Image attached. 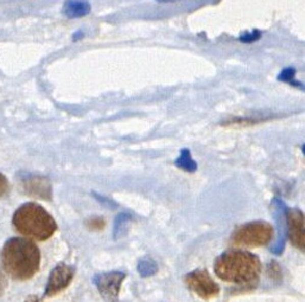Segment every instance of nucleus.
I'll return each mask as SVG.
<instances>
[{"mask_svg":"<svg viewBox=\"0 0 305 302\" xmlns=\"http://www.w3.org/2000/svg\"><path fill=\"white\" fill-rule=\"evenodd\" d=\"M129 221H130V216H127V214H119L117 221H115V229H114L115 237H119V236H121L123 234L122 229L125 228V225H127V222Z\"/></svg>","mask_w":305,"mask_h":302,"instance_id":"obj_13","label":"nucleus"},{"mask_svg":"<svg viewBox=\"0 0 305 302\" xmlns=\"http://www.w3.org/2000/svg\"><path fill=\"white\" fill-rule=\"evenodd\" d=\"M5 288H6V278L5 275H4L2 267H0V295L4 293Z\"/></svg>","mask_w":305,"mask_h":302,"instance_id":"obj_19","label":"nucleus"},{"mask_svg":"<svg viewBox=\"0 0 305 302\" xmlns=\"http://www.w3.org/2000/svg\"><path fill=\"white\" fill-rule=\"evenodd\" d=\"M138 270L143 276H148L154 275L156 271H157V265L150 258H144L139 262L138 264Z\"/></svg>","mask_w":305,"mask_h":302,"instance_id":"obj_12","label":"nucleus"},{"mask_svg":"<svg viewBox=\"0 0 305 302\" xmlns=\"http://www.w3.org/2000/svg\"><path fill=\"white\" fill-rule=\"evenodd\" d=\"M25 302H38V299L36 296H29Z\"/></svg>","mask_w":305,"mask_h":302,"instance_id":"obj_20","label":"nucleus"},{"mask_svg":"<svg viewBox=\"0 0 305 302\" xmlns=\"http://www.w3.org/2000/svg\"><path fill=\"white\" fill-rule=\"evenodd\" d=\"M74 278V269L69 265L60 263L50 274L48 286L45 289L46 296H53L67 288L69 283Z\"/></svg>","mask_w":305,"mask_h":302,"instance_id":"obj_8","label":"nucleus"},{"mask_svg":"<svg viewBox=\"0 0 305 302\" xmlns=\"http://www.w3.org/2000/svg\"><path fill=\"white\" fill-rule=\"evenodd\" d=\"M9 188H10V185H9V181L6 179V177L0 173V198L4 197V196L9 192Z\"/></svg>","mask_w":305,"mask_h":302,"instance_id":"obj_18","label":"nucleus"},{"mask_svg":"<svg viewBox=\"0 0 305 302\" xmlns=\"http://www.w3.org/2000/svg\"><path fill=\"white\" fill-rule=\"evenodd\" d=\"M125 279V274L119 271L105 272L94 278V282L99 292L106 302H113L119 295L121 283Z\"/></svg>","mask_w":305,"mask_h":302,"instance_id":"obj_7","label":"nucleus"},{"mask_svg":"<svg viewBox=\"0 0 305 302\" xmlns=\"http://www.w3.org/2000/svg\"><path fill=\"white\" fill-rule=\"evenodd\" d=\"M215 274L226 282L237 285H253L259 279L261 271L260 260L247 252H228L215 262Z\"/></svg>","mask_w":305,"mask_h":302,"instance_id":"obj_2","label":"nucleus"},{"mask_svg":"<svg viewBox=\"0 0 305 302\" xmlns=\"http://www.w3.org/2000/svg\"><path fill=\"white\" fill-rule=\"evenodd\" d=\"M273 238V228L263 221L250 222L238 228L232 236V243L235 246L257 248L268 244Z\"/></svg>","mask_w":305,"mask_h":302,"instance_id":"obj_4","label":"nucleus"},{"mask_svg":"<svg viewBox=\"0 0 305 302\" xmlns=\"http://www.w3.org/2000/svg\"><path fill=\"white\" fill-rule=\"evenodd\" d=\"M176 166H179L183 171H187V172H195L197 170V163L191 158L190 151L187 148L181 151V155L176 160Z\"/></svg>","mask_w":305,"mask_h":302,"instance_id":"obj_11","label":"nucleus"},{"mask_svg":"<svg viewBox=\"0 0 305 302\" xmlns=\"http://www.w3.org/2000/svg\"><path fill=\"white\" fill-rule=\"evenodd\" d=\"M259 120H253V119H237L231 121L230 123H226V125L230 126H249L253 125V123H258Z\"/></svg>","mask_w":305,"mask_h":302,"instance_id":"obj_17","label":"nucleus"},{"mask_svg":"<svg viewBox=\"0 0 305 302\" xmlns=\"http://www.w3.org/2000/svg\"><path fill=\"white\" fill-rule=\"evenodd\" d=\"M288 224L289 241L295 248L305 253V216L299 209H288L285 211Z\"/></svg>","mask_w":305,"mask_h":302,"instance_id":"obj_6","label":"nucleus"},{"mask_svg":"<svg viewBox=\"0 0 305 302\" xmlns=\"http://www.w3.org/2000/svg\"><path fill=\"white\" fill-rule=\"evenodd\" d=\"M303 153H304V155H305V145L303 146Z\"/></svg>","mask_w":305,"mask_h":302,"instance_id":"obj_21","label":"nucleus"},{"mask_svg":"<svg viewBox=\"0 0 305 302\" xmlns=\"http://www.w3.org/2000/svg\"><path fill=\"white\" fill-rule=\"evenodd\" d=\"M87 227H88L90 230H101L105 227L104 219H101L100 217H93L87 221Z\"/></svg>","mask_w":305,"mask_h":302,"instance_id":"obj_15","label":"nucleus"},{"mask_svg":"<svg viewBox=\"0 0 305 302\" xmlns=\"http://www.w3.org/2000/svg\"><path fill=\"white\" fill-rule=\"evenodd\" d=\"M188 288L197 294L202 299H212L220 292L217 283L207 270H195L189 272L184 279Z\"/></svg>","mask_w":305,"mask_h":302,"instance_id":"obj_5","label":"nucleus"},{"mask_svg":"<svg viewBox=\"0 0 305 302\" xmlns=\"http://www.w3.org/2000/svg\"><path fill=\"white\" fill-rule=\"evenodd\" d=\"M295 75H296V70L293 68H286L283 70L281 74L278 76V79H281L283 82H288L291 83L295 81Z\"/></svg>","mask_w":305,"mask_h":302,"instance_id":"obj_14","label":"nucleus"},{"mask_svg":"<svg viewBox=\"0 0 305 302\" xmlns=\"http://www.w3.org/2000/svg\"><path fill=\"white\" fill-rule=\"evenodd\" d=\"M90 5L87 2H68L64 5V13L69 18L81 17L88 14Z\"/></svg>","mask_w":305,"mask_h":302,"instance_id":"obj_10","label":"nucleus"},{"mask_svg":"<svg viewBox=\"0 0 305 302\" xmlns=\"http://www.w3.org/2000/svg\"><path fill=\"white\" fill-rule=\"evenodd\" d=\"M21 187L25 195L39 199L52 198V185L48 178L29 176L21 181Z\"/></svg>","mask_w":305,"mask_h":302,"instance_id":"obj_9","label":"nucleus"},{"mask_svg":"<svg viewBox=\"0 0 305 302\" xmlns=\"http://www.w3.org/2000/svg\"><path fill=\"white\" fill-rule=\"evenodd\" d=\"M3 268L14 280H29L39 269L41 253L34 242L27 238L14 237L4 244L2 252Z\"/></svg>","mask_w":305,"mask_h":302,"instance_id":"obj_1","label":"nucleus"},{"mask_svg":"<svg viewBox=\"0 0 305 302\" xmlns=\"http://www.w3.org/2000/svg\"><path fill=\"white\" fill-rule=\"evenodd\" d=\"M13 227L20 235L43 242L56 231V222L44 207L36 203H25L13 214Z\"/></svg>","mask_w":305,"mask_h":302,"instance_id":"obj_3","label":"nucleus"},{"mask_svg":"<svg viewBox=\"0 0 305 302\" xmlns=\"http://www.w3.org/2000/svg\"><path fill=\"white\" fill-rule=\"evenodd\" d=\"M260 37H261V32H259L258 30H254L252 34H246L244 36H241L240 41L244 43H253L258 41V39H260Z\"/></svg>","mask_w":305,"mask_h":302,"instance_id":"obj_16","label":"nucleus"}]
</instances>
